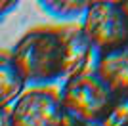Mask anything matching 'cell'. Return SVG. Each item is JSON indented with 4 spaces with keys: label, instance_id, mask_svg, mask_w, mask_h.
<instances>
[{
    "label": "cell",
    "instance_id": "cell-1",
    "mask_svg": "<svg viewBox=\"0 0 128 126\" xmlns=\"http://www.w3.org/2000/svg\"><path fill=\"white\" fill-rule=\"evenodd\" d=\"M10 54L27 86L61 84L94 71L100 58L78 23L32 27L10 48Z\"/></svg>",
    "mask_w": 128,
    "mask_h": 126
},
{
    "label": "cell",
    "instance_id": "cell-2",
    "mask_svg": "<svg viewBox=\"0 0 128 126\" xmlns=\"http://www.w3.org/2000/svg\"><path fill=\"white\" fill-rule=\"evenodd\" d=\"M58 94L65 116L84 126H102L117 101L96 69L61 82Z\"/></svg>",
    "mask_w": 128,
    "mask_h": 126
},
{
    "label": "cell",
    "instance_id": "cell-3",
    "mask_svg": "<svg viewBox=\"0 0 128 126\" xmlns=\"http://www.w3.org/2000/svg\"><path fill=\"white\" fill-rule=\"evenodd\" d=\"M78 27L98 56L128 44V12L124 2H90Z\"/></svg>",
    "mask_w": 128,
    "mask_h": 126
},
{
    "label": "cell",
    "instance_id": "cell-4",
    "mask_svg": "<svg viewBox=\"0 0 128 126\" xmlns=\"http://www.w3.org/2000/svg\"><path fill=\"white\" fill-rule=\"evenodd\" d=\"M14 126H63V113L56 86H27L10 107Z\"/></svg>",
    "mask_w": 128,
    "mask_h": 126
},
{
    "label": "cell",
    "instance_id": "cell-5",
    "mask_svg": "<svg viewBox=\"0 0 128 126\" xmlns=\"http://www.w3.org/2000/svg\"><path fill=\"white\" fill-rule=\"evenodd\" d=\"M96 73L107 84L115 100L128 98V44L100 56Z\"/></svg>",
    "mask_w": 128,
    "mask_h": 126
},
{
    "label": "cell",
    "instance_id": "cell-6",
    "mask_svg": "<svg viewBox=\"0 0 128 126\" xmlns=\"http://www.w3.org/2000/svg\"><path fill=\"white\" fill-rule=\"evenodd\" d=\"M27 88L10 50L0 48V109H10L12 103Z\"/></svg>",
    "mask_w": 128,
    "mask_h": 126
},
{
    "label": "cell",
    "instance_id": "cell-7",
    "mask_svg": "<svg viewBox=\"0 0 128 126\" xmlns=\"http://www.w3.org/2000/svg\"><path fill=\"white\" fill-rule=\"evenodd\" d=\"M90 2L86 0H40L38 8L50 17L61 19L65 23H78Z\"/></svg>",
    "mask_w": 128,
    "mask_h": 126
},
{
    "label": "cell",
    "instance_id": "cell-8",
    "mask_svg": "<svg viewBox=\"0 0 128 126\" xmlns=\"http://www.w3.org/2000/svg\"><path fill=\"white\" fill-rule=\"evenodd\" d=\"M124 124H128V98L115 101L109 115L102 122V126H124Z\"/></svg>",
    "mask_w": 128,
    "mask_h": 126
},
{
    "label": "cell",
    "instance_id": "cell-9",
    "mask_svg": "<svg viewBox=\"0 0 128 126\" xmlns=\"http://www.w3.org/2000/svg\"><path fill=\"white\" fill-rule=\"evenodd\" d=\"M19 8V2L17 0H0V21L6 19L12 12H16Z\"/></svg>",
    "mask_w": 128,
    "mask_h": 126
},
{
    "label": "cell",
    "instance_id": "cell-10",
    "mask_svg": "<svg viewBox=\"0 0 128 126\" xmlns=\"http://www.w3.org/2000/svg\"><path fill=\"white\" fill-rule=\"evenodd\" d=\"M0 126H14L12 124L10 109H0Z\"/></svg>",
    "mask_w": 128,
    "mask_h": 126
},
{
    "label": "cell",
    "instance_id": "cell-11",
    "mask_svg": "<svg viewBox=\"0 0 128 126\" xmlns=\"http://www.w3.org/2000/svg\"><path fill=\"white\" fill-rule=\"evenodd\" d=\"M63 126H84V124H78V122H73V120H69V118H67V120L63 122Z\"/></svg>",
    "mask_w": 128,
    "mask_h": 126
},
{
    "label": "cell",
    "instance_id": "cell-12",
    "mask_svg": "<svg viewBox=\"0 0 128 126\" xmlns=\"http://www.w3.org/2000/svg\"><path fill=\"white\" fill-rule=\"evenodd\" d=\"M124 6H126V12H128V2H124Z\"/></svg>",
    "mask_w": 128,
    "mask_h": 126
},
{
    "label": "cell",
    "instance_id": "cell-13",
    "mask_svg": "<svg viewBox=\"0 0 128 126\" xmlns=\"http://www.w3.org/2000/svg\"><path fill=\"white\" fill-rule=\"evenodd\" d=\"M124 126H128V124H124Z\"/></svg>",
    "mask_w": 128,
    "mask_h": 126
}]
</instances>
